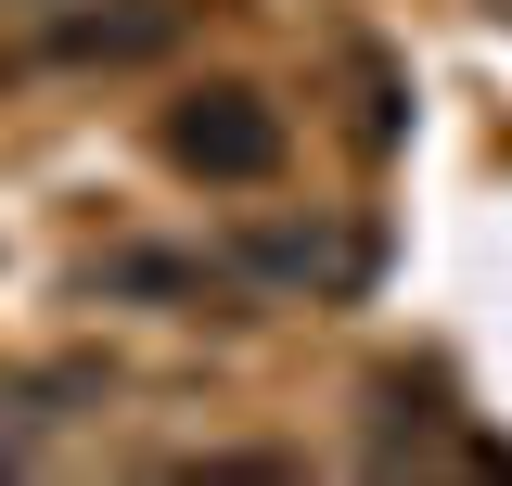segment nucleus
I'll use <instances>...</instances> for the list:
<instances>
[{"label": "nucleus", "instance_id": "nucleus-2", "mask_svg": "<svg viewBox=\"0 0 512 486\" xmlns=\"http://www.w3.org/2000/svg\"><path fill=\"white\" fill-rule=\"evenodd\" d=\"M180 39V0H90V13H64L39 52L52 64H154Z\"/></svg>", "mask_w": 512, "mask_h": 486}, {"label": "nucleus", "instance_id": "nucleus-3", "mask_svg": "<svg viewBox=\"0 0 512 486\" xmlns=\"http://www.w3.org/2000/svg\"><path fill=\"white\" fill-rule=\"evenodd\" d=\"M244 269L295 282V295H346V282L372 269V243H359V231H308V218H282V231H256V243H244Z\"/></svg>", "mask_w": 512, "mask_h": 486}, {"label": "nucleus", "instance_id": "nucleus-1", "mask_svg": "<svg viewBox=\"0 0 512 486\" xmlns=\"http://www.w3.org/2000/svg\"><path fill=\"white\" fill-rule=\"evenodd\" d=\"M167 167H180V180H218V192H256L282 167V103H256V90H192L180 116H167Z\"/></svg>", "mask_w": 512, "mask_h": 486}, {"label": "nucleus", "instance_id": "nucleus-4", "mask_svg": "<svg viewBox=\"0 0 512 486\" xmlns=\"http://www.w3.org/2000/svg\"><path fill=\"white\" fill-rule=\"evenodd\" d=\"M500 13H512V0H500Z\"/></svg>", "mask_w": 512, "mask_h": 486}]
</instances>
